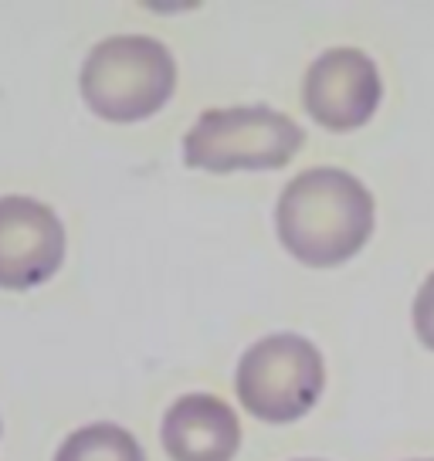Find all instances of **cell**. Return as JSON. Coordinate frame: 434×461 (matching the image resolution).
I'll use <instances>...</instances> for the list:
<instances>
[{"label":"cell","mask_w":434,"mask_h":461,"mask_svg":"<svg viewBox=\"0 0 434 461\" xmlns=\"http://www.w3.org/2000/svg\"><path fill=\"white\" fill-rule=\"evenodd\" d=\"M278 241L312 268H336L374 234V194L339 167L303 170L276 207Z\"/></svg>","instance_id":"1"},{"label":"cell","mask_w":434,"mask_h":461,"mask_svg":"<svg viewBox=\"0 0 434 461\" xmlns=\"http://www.w3.org/2000/svg\"><path fill=\"white\" fill-rule=\"evenodd\" d=\"M78 86L95 115L109 122H140L170 102L176 61L163 41L146 34H119L88 51Z\"/></svg>","instance_id":"2"},{"label":"cell","mask_w":434,"mask_h":461,"mask_svg":"<svg viewBox=\"0 0 434 461\" xmlns=\"http://www.w3.org/2000/svg\"><path fill=\"white\" fill-rule=\"evenodd\" d=\"M303 143V126L272 105L207 109L184 136V163L211 173L278 170Z\"/></svg>","instance_id":"3"},{"label":"cell","mask_w":434,"mask_h":461,"mask_svg":"<svg viewBox=\"0 0 434 461\" xmlns=\"http://www.w3.org/2000/svg\"><path fill=\"white\" fill-rule=\"evenodd\" d=\"M234 387L248 414L268 424H292L316 407L326 387V363L312 339L272 332L245 349Z\"/></svg>","instance_id":"4"},{"label":"cell","mask_w":434,"mask_h":461,"mask_svg":"<svg viewBox=\"0 0 434 461\" xmlns=\"http://www.w3.org/2000/svg\"><path fill=\"white\" fill-rule=\"evenodd\" d=\"M384 95L374 58L360 48H330L309 65L303 82L305 113L322 130L349 132L370 122Z\"/></svg>","instance_id":"5"},{"label":"cell","mask_w":434,"mask_h":461,"mask_svg":"<svg viewBox=\"0 0 434 461\" xmlns=\"http://www.w3.org/2000/svg\"><path fill=\"white\" fill-rule=\"evenodd\" d=\"M65 258V228L48 203L0 197V288L24 292L48 282Z\"/></svg>","instance_id":"6"},{"label":"cell","mask_w":434,"mask_h":461,"mask_svg":"<svg viewBox=\"0 0 434 461\" xmlns=\"http://www.w3.org/2000/svg\"><path fill=\"white\" fill-rule=\"evenodd\" d=\"M159 438L174 461H231L241 447V424L221 397L187 393L163 414Z\"/></svg>","instance_id":"7"},{"label":"cell","mask_w":434,"mask_h":461,"mask_svg":"<svg viewBox=\"0 0 434 461\" xmlns=\"http://www.w3.org/2000/svg\"><path fill=\"white\" fill-rule=\"evenodd\" d=\"M55 461H146V455L126 428L99 420L68 434Z\"/></svg>","instance_id":"8"},{"label":"cell","mask_w":434,"mask_h":461,"mask_svg":"<svg viewBox=\"0 0 434 461\" xmlns=\"http://www.w3.org/2000/svg\"><path fill=\"white\" fill-rule=\"evenodd\" d=\"M411 319H414V332L418 339L434 353V272L424 278V285L418 288L414 295V305H411Z\"/></svg>","instance_id":"9"},{"label":"cell","mask_w":434,"mask_h":461,"mask_svg":"<svg viewBox=\"0 0 434 461\" xmlns=\"http://www.w3.org/2000/svg\"><path fill=\"white\" fill-rule=\"evenodd\" d=\"M411 461H434V458H411Z\"/></svg>","instance_id":"10"},{"label":"cell","mask_w":434,"mask_h":461,"mask_svg":"<svg viewBox=\"0 0 434 461\" xmlns=\"http://www.w3.org/2000/svg\"><path fill=\"white\" fill-rule=\"evenodd\" d=\"M299 461H319V458H299Z\"/></svg>","instance_id":"11"}]
</instances>
